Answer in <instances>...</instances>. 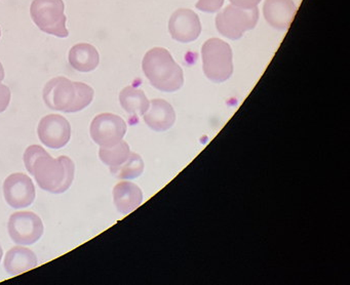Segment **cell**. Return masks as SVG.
<instances>
[{
  "instance_id": "obj_23",
  "label": "cell",
  "mask_w": 350,
  "mask_h": 285,
  "mask_svg": "<svg viewBox=\"0 0 350 285\" xmlns=\"http://www.w3.org/2000/svg\"><path fill=\"white\" fill-rule=\"evenodd\" d=\"M5 79V69H3V64L0 63V83Z\"/></svg>"
},
{
  "instance_id": "obj_12",
  "label": "cell",
  "mask_w": 350,
  "mask_h": 285,
  "mask_svg": "<svg viewBox=\"0 0 350 285\" xmlns=\"http://www.w3.org/2000/svg\"><path fill=\"white\" fill-rule=\"evenodd\" d=\"M297 8L293 0H266L263 14L268 24L278 30H286L294 20Z\"/></svg>"
},
{
  "instance_id": "obj_21",
  "label": "cell",
  "mask_w": 350,
  "mask_h": 285,
  "mask_svg": "<svg viewBox=\"0 0 350 285\" xmlns=\"http://www.w3.org/2000/svg\"><path fill=\"white\" fill-rule=\"evenodd\" d=\"M11 102V90L5 84L0 83V113L5 112Z\"/></svg>"
},
{
  "instance_id": "obj_17",
  "label": "cell",
  "mask_w": 350,
  "mask_h": 285,
  "mask_svg": "<svg viewBox=\"0 0 350 285\" xmlns=\"http://www.w3.org/2000/svg\"><path fill=\"white\" fill-rule=\"evenodd\" d=\"M120 102L126 113L137 117L144 115L150 105L144 92L134 86H128L122 90Z\"/></svg>"
},
{
  "instance_id": "obj_5",
  "label": "cell",
  "mask_w": 350,
  "mask_h": 285,
  "mask_svg": "<svg viewBox=\"0 0 350 285\" xmlns=\"http://www.w3.org/2000/svg\"><path fill=\"white\" fill-rule=\"evenodd\" d=\"M64 10L63 0H33L30 14L40 30L59 38H66L69 31L66 28Z\"/></svg>"
},
{
  "instance_id": "obj_9",
  "label": "cell",
  "mask_w": 350,
  "mask_h": 285,
  "mask_svg": "<svg viewBox=\"0 0 350 285\" xmlns=\"http://www.w3.org/2000/svg\"><path fill=\"white\" fill-rule=\"evenodd\" d=\"M38 133L44 146L52 149H60L70 141V123L61 115H48L40 120Z\"/></svg>"
},
{
  "instance_id": "obj_24",
  "label": "cell",
  "mask_w": 350,
  "mask_h": 285,
  "mask_svg": "<svg viewBox=\"0 0 350 285\" xmlns=\"http://www.w3.org/2000/svg\"><path fill=\"white\" fill-rule=\"evenodd\" d=\"M3 248H1V245H0V260H1V258H3Z\"/></svg>"
},
{
  "instance_id": "obj_20",
  "label": "cell",
  "mask_w": 350,
  "mask_h": 285,
  "mask_svg": "<svg viewBox=\"0 0 350 285\" xmlns=\"http://www.w3.org/2000/svg\"><path fill=\"white\" fill-rule=\"evenodd\" d=\"M224 0H198L196 8L204 12H216L222 8Z\"/></svg>"
},
{
  "instance_id": "obj_11",
  "label": "cell",
  "mask_w": 350,
  "mask_h": 285,
  "mask_svg": "<svg viewBox=\"0 0 350 285\" xmlns=\"http://www.w3.org/2000/svg\"><path fill=\"white\" fill-rule=\"evenodd\" d=\"M169 30L172 37L180 42L188 43L196 40L202 32L200 18L191 10H176L170 18Z\"/></svg>"
},
{
  "instance_id": "obj_6",
  "label": "cell",
  "mask_w": 350,
  "mask_h": 285,
  "mask_svg": "<svg viewBox=\"0 0 350 285\" xmlns=\"http://www.w3.org/2000/svg\"><path fill=\"white\" fill-rule=\"evenodd\" d=\"M258 18L259 10L257 8L243 10L237 6L229 5L219 12L216 18V27L223 36L237 40L247 31L255 28Z\"/></svg>"
},
{
  "instance_id": "obj_14",
  "label": "cell",
  "mask_w": 350,
  "mask_h": 285,
  "mask_svg": "<svg viewBox=\"0 0 350 285\" xmlns=\"http://www.w3.org/2000/svg\"><path fill=\"white\" fill-rule=\"evenodd\" d=\"M114 204L122 215H126L140 206L143 193L137 185L122 182L113 189Z\"/></svg>"
},
{
  "instance_id": "obj_7",
  "label": "cell",
  "mask_w": 350,
  "mask_h": 285,
  "mask_svg": "<svg viewBox=\"0 0 350 285\" xmlns=\"http://www.w3.org/2000/svg\"><path fill=\"white\" fill-rule=\"evenodd\" d=\"M8 230L15 243L31 245L44 234V223L40 217L31 211H18L10 217Z\"/></svg>"
},
{
  "instance_id": "obj_1",
  "label": "cell",
  "mask_w": 350,
  "mask_h": 285,
  "mask_svg": "<svg viewBox=\"0 0 350 285\" xmlns=\"http://www.w3.org/2000/svg\"><path fill=\"white\" fill-rule=\"evenodd\" d=\"M24 163L38 186L53 194L66 192L75 178V166L70 158L60 156L55 159L40 146L27 148Z\"/></svg>"
},
{
  "instance_id": "obj_13",
  "label": "cell",
  "mask_w": 350,
  "mask_h": 285,
  "mask_svg": "<svg viewBox=\"0 0 350 285\" xmlns=\"http://www.w3.org/2000/svg\"><path fill=\"white\" fill-rule=\"evenodd\" d=\"M144 121L151 129L165 131L171 128L176 121L173 107L165 100H152L144 114Z\"/></svg>"
},
{
  "instance_id": "obj_10",
  "label": "cell",
  "mask_w": 350,
  "mask_h": 285,
  "mask_svg": "<svg viewBox=\"0 0 350 285\" xmlns=\"http://www.w3.org/2000/svg\"><path fill=\"white\" fill-rule=\"evenodd\" d=\"M3 194L10 206L25 208L36 199V187L29 176L18 172L8 176L5 180Z\"/></svg>"
},
{
  "instance_id": "obj_22",
  "label": "cell",
  "mask_w": 350,
  "mask_h": 285,
  "mask_svg": "<svg viewBox=\"0 0 350 285\" xmlns=\"http://www.w3.org/2000/svg\"><path fill=\"white\" fill-rule=\"evenodd\" d=\"M229 1L237 8H243V10H252V8H257L261 0H229Z\"/></svg>"
},
{
  "instance_id": "obj_8",
  "label": "cell",
  "mask_w": 350,
  "mask_h": 285,
  "mask_svg": "<svg viewBox=\"0 0 350 285\" xmlns=\"http://www.w3.org/2000/svg\"><path fill=\"white\" fill-rule=\"evenodd\" d=\"M126 133V121L111 113H102L96 116L90 128L92 139L102 148L112 147L120 143Z\"/></svg>"
},
{
  "instance_id": "obj_15",
  "label": "cell",
  "mask_w": 350,
  "mask_h": 285,
  "mask_svg": "<svg viewBox=\"0 0 350 285\" xmlns=\"http://www.w3.org/2000/svg\"><path fill=\"white\" fill-rule=\"evenodd\" d=\"M69 64L79 72H92L100 63V55L94 45L89 43L75 44L69 51Z\"/></svg>"
},
{
  "instance_id": "obj_4",
  "label": "cell",
  "mask_w": 350,
  "mask_h": 285,
  "mask_svg": "<svg viewBox=\"0 0 350 285\" xmlns=\"http://www.w3.org/2000/svg\"><path fill=\"white\" fill-rule=\"evenodd\" d=\"M202 63L206 77L220 83L232 75V51L230 45L218 38L208 39L202 45Z\"/></svg>"
},
{
  "instance_id": "obj_2",
  "label": "cell",
  "mask_w": 350,
  "mask_h": 285,
  "mask_svg": "<svg viewBox=\"0 0 350 285\" xmlns=\"http://www.w3.org/2000/svg\"><path fill=\"white\" fill-rule=\"evenodd\" d=\"M94 100V90L83 82L68 78H54L44 88V100L49 108L65 113H77L87 108Z\"/></svg>"
},
{
  "instance_id": "obj_3",
  "label": "cell",
  "mask_w": 350,
  "mask_h": 285,
  "mask_svg": "<svg viewBox=\"0 0 350 285\" xmlns=\"http://www.w3.org/2000/svg\"><path fill=\"white\" fill-rule=\"evenodd\" d=\"M142 68L151 85L161 92H176L183 85V71L163 47L150 49L143 59Z\"/></svg>"
},
{
  "instance_id": "obj_18",
  "label": "cell",
  "mask_w": 350,
  "mask_h": 285,
  "mask_svg": "<svg viewBox=\"0 0 350 285\" xmlns=\"http://www.w3.org/2000/svg\"><path fill=\"white\" fill-rule=\"evenodd\" d=\"M130 146L124 141L108 148H100L99 157L110 168L118 167L126 161L130 156Z\"/></svg>"
},
{
  "instance_id": "obj_25",
  "label": "cell",
  "mask_w": 350,
  "mask_h": 285,
  "mask_svg": "<svg viewBox=\"0 0 350 285\" xmlns=\"http://www.w3.org/2000/svg\"><path fill=\"white\" fill-rule=\"evenodd\" d=\"M0 37H1V30H0Z\"/></svg>"
},
{
  "instance_id": "obj_16",
  "label": "cell",
  "mask_w": 350,
  "mask_h": 285,
  "mask_svg": "<svg viewBox=\"0 0 350 285\" xmlns=\"http://www.w3.org/2000/svg\"><path fill=\"white\" fill-rule=\"evenodd\" d=\"M38 266V256L32 250L23 246H16L9 250L5 258V271L10 275H19Z\"/></svg>"
},
{
  "instance_id": "obj_19",
  "label": "cell",
  "mask_w": 350,
  "mask_h": 285,
  "mask_svg": "<svg viewBox=\"0 0 350 285\" xmlns=\"http://www.w3.org/2000/svg\"><path fill=\"white\" fill-rule=\"evenodd\" d=\"M144 170V162L136 153H131L126 162L118 167L111 168V172L120 180H130L140 176Z\"/></svg>"
}]
</instances>
